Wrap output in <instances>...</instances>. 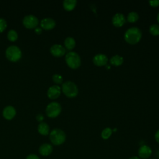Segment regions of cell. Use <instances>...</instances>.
<instances>
[{"instance_id": "obj_8", "label": "cell", "mask_w": 159, "mask_h": 159, "mask_svg": "<svg viewBox=\"0 0 159 159\" xmlns=\"http://www.w3.org/2000/svg\"><path fill=\"white\" fill-rule=\"evenodd\" d=\"M50 51L53 56L60 57L65 54L66 48L60 44H53L51 46Z\"/></svg>"}, {"instance_id": "obj_25", "label": "cell", "mask_w": 159, "mask_h": 159, "mask_svg": "<svg viewBox=\"0 0 159 159\" xmlns=\"http://www.w3.org/2000/svg\"><path fill=\"white\" fill-rule=\"evenodd\" d=\"M7 27L6 20L2 17H0V32H3Z\"/></svg>"}, {"instance_id": "obj_4", "label": "cell", "mask_w": 159, "mask_h": 159, "mask_svg": "<svg viewBox=\"0 0 159 159\" xmlns=\"http://www.w3.org/2000/svg\"><path fill=\"white\" fill-rule=\"evenodd\" d=\"M61 89L65 95L68 98H74L78 93V88L76 84L71 81L63 83L61 86Z\"/></svg>"}, {"instance_id": "obj_31", "label": "cell", "mask_w": 159, "mask_h": 159, "mask_svg": "<svg viewBox=\"0 0 159 159\" xmlns=\"http://www.w3.org/2000/svg\"><path fill=\"white\" fill-rule=\"evenodd\" d=\"M129 159H140V158H139V157H137L134 156V157H132L129 158Z\"/></svg>"}, {"instance_id": "obj_21", "label": "cell", "mask_w": 159, "mask_h": 159, "mask_svg": "<svg viewBox=\"0 0 159 159\" xmlns=\"http://www.w3.org/2000/svg\"><path fill=\"white\" fill-rule=\"evenodd\" d=\"M7 39L12 42L16 41L18 37V34L17 32L14 29H11L7 32Z\"/></svg>"}, {"instance_id": "obj_18", "label": "cell", "mask_w": 159, "mask_h": 159, "mask_svg": "<svg viewBox=\"0 0 159 159\" xmlns=\"http://www.w3.org/2000/svg\"><path fill=\"white\" fill-rule=\"evenodd\" d=\"M64 45L66 49L68 50H71L73 49L76 45L75 40L71 37H68L65 39Z\"/></svg>"}, {"instance_id": "obj_9", "label": "cell", "mask_w": 159, "mask_h": 159, "mask_svg": "<svg viewBox=\"0 0 159 159\" xmlns=\"http://www.w3.org/2000/svg\"><path fill=\"white\" fill-rule=\"evenodd\" d=\"M126 22L124 15L122 13L115 14L112 18V23L116 27H120L124 25Z\"/></svg>"}, {"instance_id": "obj_12", "label": "cell", "mask_w": 159, "mask_h": 159, "mask_svg": "<svg viewBox=\"0 0 159 159\" xmlns=\"http://www.w3.org/2000/svg\"><path fill=\"white\" fill-rule=\"evenodd\" d=\"M56 25L55 20L50 17H45L41 20L40 25L45 30H50L54 28Z\"/></svg>"}, {"instance_id": "obj_26", "label": "cell", "mask_w": 159, "mask_h": 159, "mask_svg": "<svg viewBox=\"0 0 159 159\" xmlns=\"http://www.w3.org/2000/svg\"><path fill=\"white\" fill-rule=\"evenodd\" d=\"M149 4L152 7H157L159 6V0H152L149 1Z\"/></svg>"}, {"instance_id": "obj_27", "label": "cell", "mask_w": 159, "mask_h": 159, "mask_svg": "<svg viewBox=\"0 0 159 159\" xmlns=\"http://www.w3.org/2000/svg\"><path fill=\"white\" fill-rule=\"evenodd\" d=\"M43 115L42 114H38L37 116H36V119L37 120L39 121V122H41L43 120Z\"/></svg>"}, {"instance_id": "obj_29", "label": "cell", "mask_w": 159, "mask_h": 159, "mask_svg": "<svg viewBox=\"0 0 159 159\" xmlns=\"http://www.w3.org/2000/svg\"><path fill=\"white\" fill-rule=\"evenodd\" d=\"M34 31H35V32L37 34H41V33H42V28H41V27H36L35 28Z\"/></svg>"}, {"instance_id": "obj_13", "label": "cell", "mask_w": 159, "mask_h": 159, "mask_svg": "<svg viewBox=\"0 0 159 159\" xmlns=\"http://www.w3.org/2000/svg\"><path fill=\"white\" fill-rule=\"evenodd\" d=\"M139 156L143 159L148 158L152 155V149L150 147L146 145H143L140 147L138 150Z\"/></svg>"}, {"instance_id": "obj_24", "label": "cell", "mask_w": 159, "mask_h": 159, "mask_svg": "<svg viewBox=\"0 0 159 159\" xmlns=\"http://www.w3.org/2000/svg\"><path fill=\"white\" fill-rule=\"evenodd\" d=\"M52 80L56 84H61L63 81V77L59 74H54L52 76Z\"/></svg>"}, {"instance_id": "obj_6", "label": "cell", "mask_w": 159, "mask_h": 159, "mask_svg": "<svg viewBox=\"0 0 159 159\" xmlns=\"http://www.w3.org/2000/svg\"><path fill=\"white\" fill-rule=\"evenodd\" d=\"M46 114L50 117H57L61 111V106L57 102H51L46 107Z\"/></svg>"}, {"instance_id": "obj_23", "label": "cell", "mask_w": 159, "mask_h": 159, "mask_svg": "<svg viewBox=\"0 0 159 159\" xmlns=\"http://www.w3.org/2000/svg\"><path fill=\"white\" fill-rule=\"evenodd\" d=\"M112 132V130L111 128L106 127L104 129H103V130L102 131L101 137L104 140L108 139L111 137Z\"/></svg>"}, {"instance_id": "obj_15", "label": "cell", "mask_w": 159, "mask_h": 159, "mask_svg": "<svg viewBox=\"0 0 159 159\" xmlns=\"http://www.w3.org/2000/svg\"><path fill=\"white\" fill-rule=\"evenodd\" d=\"M53 150L52 146L49 143H43L39 148V153L43 156L49 155Z\"/></svg>"}, {"instance_id": "obj_14", "label": "cell", "mask_w": 159, "mask_h": 159, "mask_svg": "<svg viewBox=\"0 0 159 159\" xmlns=\"http://www.w3.org/2000/svg\"><path fill=\"white\" fill-rule=\"evenodd\" d=\"M16 109L12 106H6L2 111V115L7 120L12 119L16 115Z\"/></svg>"}, {"instance_id": "obj_3", "label": "cell", "mask_w": 159, "mask_h": 159, "mask_svg": "<svg viewBox=\"0 0 159 159\" xmlns=\"http://www.w3.org/2000/svg\"><path fill=\"white\" fill-rule=\"evenodd\" d=\"M65 61L67 65L72 69H76L81 65V58L75 52H69L66 54Z\"/></svg>"}, {"instance_id": "obj_22", "label": "cell", "mask_w": 159, "mask_h": 159, "mask_svg": "<svg viewBox=\"0 0 159 159\" xmlns=\"http://www.w3.org/2000/svg\"><path fill=\"white\" fill-rule=\"evenodd\" d=\"M149 32L154 36L159 35V25L156 24L151 25L149 27Z\"/></svg>"}, {"instance_id": "obj_28", "label": "cell", "mask_w": 159, "mask_h": 159, "mask_svg": "<svg viewBox=\"0 0 159 159\" xmlns=\"http://www.w3.org/2000/svg\"><path fill=\"white\" fill-rule=\"evenodd\" d=\"M26 159H40L39 158V157L36 155H34V154H30L29 155L27 156V158Z\"/></svg>"}, {"instance_id": "obj_17", "label": "cell", "mask_w": 159, "mask_h": 159, "mask_svg": "<svg viewBox=\"0 0 159 159\" xmlns=\"http://www.w3.org/2000/svg\"><path fill=\"white\" fill-rule=\"evenodd\" d=\"M76 3L77 1L76 0H65L63 2V6L66 11H71L74 9Z\"/></svg>"}, {"instance_id": "obj_10", "label": "cell", "mask_w": 159, "mask_h": 159, "mask_svg": "<svg viewBox=\"0 0 159 159\" xmlns=\"http://www.w3.org/2000/svg\"><path fill=\"white\" fill-rule=\"evenodd\" d=\"M108 61L107 57L102 53H98L94 56L93 58V63L98 66H104L107 64Z\"/></svg>"}, {"instance_id": "obj_11", "label": "cell", "mask_w": 159, "mask_h": 159, "mask_svg": "<svg viewBox=\"0 0 159 159\" xmlns=\"http://www.w3.org/2000/svg\"><path fill=\"white\" fill-rule=\"evenodd\" d=\"M61 93V88L58 85L50 86L47 91V96L51 99H55L59 97Z\"/></svg>"}, {"instance_id": "obj_30", "label": "cell", "mask_w": 159, "mask_h": 159, "mask_svg": "<svg viewBox=\"0 0 159 159\" xmlns=\"http://www.w3.org/2000/svg\"><path fill=\"white\" fill-rule=\"evenodd\" d=\"M155 140L159 143V129L156 132L155 134Z\"/></svg>"}, {"instance_id": "obj_32", "label": "cell", "mask_w": 159, "mask_h": 159, "mask_svg": "<svg viewBox=\"0 0 159 159\" xmlns=\"http://www.w3.org/2000/svg\"><path fill=\"white\" fill-rule=\"evenodd\" d=\"M157 21H158V23H159V12H158V14H157Z\"/></svg>"}, {"instance_id": "obj_5", "label": "cell", "mask_w": 159, "mask_h": 159, "mask_svg": "<svg viewBox=\"0 0 159 159\" xmlns=\"http://www.w3.org/2000/svg\"><path fill=\"white\" fill-rule=\"evenodd\" d=\"M6 56L11 61H17L22 57V52L20 48L16 45H11L6 50Z\"/></svg>"}, {"instance_id": "obj_33", "label": "cell", "mask_w": 159, "mask_h": 159, "mask_svg": "<svg viewBox=\"0 0 159 159\" xmlns=\"http://www.w3.org/2000/svg\"><path fill=\"white\" fill-rule=\"evenodd\" d=\"M113 130H114V131H116V130H117V129H116V128H115Z\"/></svg>"}, {"instance_id": "obj_20", "label": "cell", "mask_w": 159, "mask_h": 159, "mask_svg": "<svg viewBox=\"0 0 159 159\" xmlns=\"http://www.w3.org/2000/svg\"><path fill=\"white\" fill-rule=\"evenodd\" d=\"M139 18V16L138 13L136 12L132 11L128 14L127 17V20L129 22L133 23V22H135L136 21H137Z\"/></svg>"}, {"instance_id": "obj_16", "label": "cell", "mask_w": 159, "mask_h": 159, "mask_svg": "<svg viewBox=\"0 0 159 159\" xmlns=\"http://www.w3.org/2000/svg\"><path fill=\"white\" fill-rule=\"evenodd\" d=\"M38 131L40 134L43 135H47L49 134L50 127L47 124V123L45 122H42L38 125Z\"/></svg>"}, {"instance_id": "obj_7", "label": "cell", "mask_w": 159, "mask_h": 159, "mask_svg": "<svg viewBox=\"0 0 159 159\" xmlns=\"http://www.w3.org/2000/svg\"><path fill=\"white\" fill-rule=\"evenodd\" d=\"M22 23L28 29L35 28L38 24L39 20L36 16L33 14H28L24 16L22 20Z\"/></svg>"}, {"instance_id": "obj_19", "label": "cell", "mask_w": 159, "mask_h": 159, "mask_svg": "<svg viewBox=\"0 0 159 159\" xmlns=\"http://www.w3.org/2000/svg\"><path fill=\"white\" fill-rule=\"evenodd\" d=\"M111 65L118 66L121 65L123 63L124 61V58L122 57L119 55H115L109 60Z\"/></svg>"}, {"instance_id": "obj_1", "label": "cell", "mask_w": 159, "mask_h": 159, "mask_svg": "<svg viewBox=\"0 0 159 159\" xmlns=\"http://www.w3.org/2000/svg\"><path fill=\"white\" fill-rule=\"evenodd\" d=\"M142 38V32L138 27H132L128 29L124 34V40L128 43L134 45L137 43Z\"/></svg>"}, {"instance_id": "obj_2", "label": "cell", "mask_w": 159, "mask_h": 159, "mask_svg": "<svg viewBox=\"0 0 159 159\" xmlns=\"http://www.w3.org/2000/svg\"><path fill=\"white\" fill-rule=\"evenodd\" d=\"M49 137L51 142L53 144L59 145L65 142L66 140V134L61 129L55 128L50 132Z\"/></svg>"}]
</instances>
